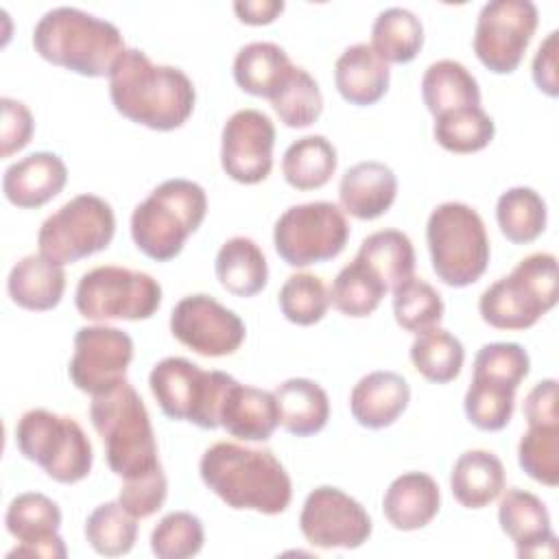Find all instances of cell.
<instances>
[{"instance_id":"6da1fadb","label":"cell","mask_w":559,"mask_h":559,"mask_svg":"<svg viewBox=\"0 0 559 559\" xmlns=\"http://www.w3.org/2000/svg\"><path fill=\"white\" fill-rule=\"evenodd\" d=\"M109 96L118 114L153 131L179 129L194 109L190 76L175 66H159L144 50L127 48L109 74Z\"/></svg>"},{"instance_id":"7a4b0ae2","label":"cell","mask_w":559,"mask_h":559,"mask_svg":"<svg viewBox=\"0 0 559 559\" xmlns=\"http://www.w3.org/2000/svg\"><path fill=\"white\" fill-rule=\"evenodd\" d=\"M199 472L205 487L231 509L277 515L293 498L290 476L271 450L218 441L203 452Z\"/></svg>"},{"instance_id":"3957f363","label":"cell","mask_w":559,"mask_h":559,"mask_svg":"<svg viewBox=\"0 0 559 559\" xmlns=\"http://www.w3.org/2000/svg\"><path fill=\"white\" fill-rule=\"evenodd\" d=\"M35 52L81 76H109L122 57L124 39L116 24L76 7L46 11L33 28Z\"/></svg>"},{"instance_id":"277c9868","label":"cell","mask_w":559,"mask_h":559,"mask_svg":"<svg viewBox=\"0 0 559 559\" xmlns=\"http://www.w3.org/2000/svg\"><path fill=\"white\" fill-rule=\"evenodd\" d=\"M90 421L105 445L109 469L122 480L162 469L148 411L127 380L100 395H92Z\"/></svg>"},{"instance_id":"5b68a950","label":"cell","mask_w":559,"mask_h":559,"mask_svg":"<svg viewBox=\"0 0 559 559\" xmlns=\"http://www.w3.org/2000/svg\"><path fill=\"white\" fill-rule=\"evenodd\" d=\"M207 212L205 190L190 179L162 181L131 214L135 247L155 262L177 258Z\"/></svg>"},{"instance_id":"8992f818","label":"cell","mask_w":559,"mask_h":559,"mask_svg":"<svg viewBox=\"0 0 559 559\" xmlns=\"http://www.w3.org/2000/svg\"><path fill=\"white\" fill-rule=\"evenodd\" d=\"M426 242L435 275L463 288L483 277L489 264V238L480 214L461 201L437 205L426 225Z\"/></svg>"},{"instance_id":"52a82bcc","label":"cell","mask_w":559,"mask_h":559,"mask_svg":"<svg viewBox=\"0 0 559 559\" xmlns=\"http://www.w3.org/2000/svg\"><path fill=\"white\" fill-rule=\"evenodd\" d=\"M557 258L537 251L522 258L509 275L483 290L478 312L496 330H526L557 304Z\"/></svg>"},{"instance_id":"ba28073f","label":"cell","mask_w":559,"mask_h":559,"mask_svg":"<svg viewBox=\"0 0 559 559\" xmlns=\"http://www.w3.org/2000/svg\"><path fill=\"white\" fill-rule=\"evenodd\" d=\"M15 443L24 459L37 463L61 485H74L92 472V443L83 428L68 415L46 408L26 411L17 419Z\"/></svg>"},{"instance_id":"9c48e42d","label":"cell","mask_w":559,"mask_h":559,"mask_svg":"<svg viewBox=\"0 0 559 559\" xmlns=\"http://www.w3.org/2000/svg\"><path fill=\"white\" fill-rule=\"evenodd\" d=\"M234 378L205 371L188 358H162L148 376V386L162 413L175 421H190L203 430L218 428V411Z\"/></svg>"},{"instance_id":"30bf717a","label":"cell","mask_w":559,"mask_h":559,"mask_svg":"<svg viewBox=\"0 0 559 559\" xmlns=\"http://www.w3.org/2000/svg\"><path fill=\"white\" fill-rule=\"evenodd\" d=\"M74 306L90 321H140L162 306L159 282L127 266H96L81 275L74 290Z\"/></svg>"},{"instance_id":"8fae6325","label":"cell","mask_w":559,"mask_h":559,"mask_svg":"<svg viewBox=\"0 0 559 559\" xmlns=\"http://www.w3.org/2000/svg\"><path fill=\"white\" fill-rule=\"evenodd\" d=\"M114 231L111 205L96 194H79L41 223L37 245L44 258L63 266L107 249Z\"/></svg>"},{"instance_id":"7c38bea8","label":"cell","mask_w":559,"mask_h":559,"mask_svg":"<svg viewBox=\"0 0 559 559\" xmlns=\"http://www.w3.org/2000/svg\"><path fill=\"white\" fill-rule=\"evenodd\" d=\"M349 238L345 212L332 201L290 205L273 227V245L288 266H310L336 258Z\"/></svg>"},{"instance_id":"4fadbf2b","label":"cell","mask_w":559,"mask_h":559,"mask_svg":"<svg viewBox=\"0 0 559 559\" xmlns=\"http://www.w3.org/2000/svg\"><path fill=\"white\" fill-rule=\"evenodd\" d=\"M539 13L531 0L485 2L474 28V52L493 74H511L537 28Z\"/></svg>"},{"instance_id":"5bb4252c","label":"cell","mask_w":559,"mask_h":559,"mask_svg":"<svg viewBox=\"0 0 559 559\" xmlns=\"http://www.w3.org/2000/svg\"><path fill=\"white\" fill-rule=\"evenodd\" d=\"M133 360V341L111 325H85L74 334V354L68 365L72 384L90 395H100L127 380Z\"/></svg>"},{"instance_id":"9a60e30c","label":"cell","mask_w":559,"mask_h":559,"mask_svg":"<svg viewBox=\"0 0 559 559\" xmlns=\"http://www.w3.org/2000/svg\"><path fill=\"white\" fill-rule=\"evenodd\" d=\"M299 528L317 548H358L371 535V518L365 507L338 487L312 489L299 513Z\"/></svg>"},{"instance_id":"2e32d148","label":"cell","mask_w":559,"mask_h":559,"mask_svg":"<svg viewBox=\"0 0 559 559\" xmlns=\"http://www.w3.org/2000/svg\"><path fill=\"white\" fill-rule=\"evenodd\" d=\"M170 332L188 349L207 356L234 354L247 334L242 319L210 295H188L170 312Z\"/></svg>"},{"instance_id":"e0dca14e","label":"cell","mask_w":559,"mask_h":559,"mask_svg":"<svg viewBox=\"0 0 559 559\" xmlns=\"http://www.w3.org/2000/svg\"><path fill=\"white\" fill-rule=\"evenodd\" d=\"M275 127L258 109L231 114L221 135V166L238 183H260L273 168Z\"/></svg>"},{"instance_id":"ac0fdd59","label":"cell","mask_w":559,"mask_h":559,"mask_svg":"<svg viewBox=\"0 0 559 559\" xmlns=\"http://www.w3.org/2000/svg\"><path fill=\"white\" fill-rule=\"evenodd\" d=\"M7 531L17 539L9 557L63 559L68 555L59 537L61 511L55 500L39 491H26L11 500L4 515Z\"/></svg>"},{"instance_id":"d6986e66","label":"cell","mask_w":559,"mask_h":559,"mask_svg":"<svg viewBox=\"0 0 559 559\" xmlns=\"http://www.w3.org/2000/svg\"><path fill=\"white\" fill-rule=\"evenodd\" d=\"M498 522L515 544L520 559H550L557 555V537L550 528L548 509L535 493L520 487L507 489L500 498Z\"/></svg>"},{"instance_id":"ffe728a7","label":"cell","mask_w":559,"mask_h":559,"mask_svg":"<svg viewBox=\"0 0 559 559\" xmlns=\"http://www.w3.org/2000/svg\"><path fill=\"white\" fill-rule=\"evenodd\" d=\"M68 181V168L57 153L37 151L13 162L2 177V192L15 207H41L55 199Z\"/></svg>"},{"instance_id":"44dd1931","label":"cell","mask_w":559,"mask_h":559,"mask_svg":"<svg viewBox=\"0 0 559 559\" xmlns=\"http://www.w3.org/2000/svg\"><path fill=\"white\" fill-rule=\"evenodd\" d=\"M218 424L242 441H266L280 426V408L271 391L240 384L227 386L218 411Z\"/></svg>"},{"instance_id":"7402d4cb","label":"cell","mask_w":559,"mask_h":559,"mask_svg":"<svg viewBox=\"0 0 559 559\" xmlns=\"http://www.w3.org/2000/svg\"><path fill=\"white\" fill-rule=\"evenodd\" d=\"M397 194V177L382 162H358L338 183L341 210L358 221H373L389 212Z\"/></svg>"},{"instance_id":"603a6c76","label":"cell","mask_w":559,"mask_h":559,"mask_svg":"<svg viewBox=\"0 0 559 559\" xmlns=\"http://www.w3.org/2000/svg\"><path fill=\"white\" fill-rule=\"evenodd\" d=\"M411 386L395 371H371L349 393L352 417L371 430L391 426L408 406Z\"/></svg>"},{"instance_id":"cb8c5ba5","label":"cell","mask_w":559,"mask_h":559,"mask_svg":"<svg viewBox=\"0 0 559 559\" xmlns=\"http://www.w3.org/2000/svg\"><path fill=\"white\" fill-rule=\"evenodd\" d=\"M439 485L424 472H406L397 476L382 498L384 518L397 531H417L428 526L439 513Z\"/></svg>"},{"instance_id":"d4e9b609","label":"cell","mask_w":559,"mask_h":559,"mask_svg":"<svg viewBox=\"0 0 559 559\" xmlns=\"http://www.w3.org/2000/svg\"><path fill=\"white\" fill-rule=\"evenodd\" d=\"M391 72L371 44H354L341 52L334 63V85L338 94L358 107L378 103L389 90Z\"/></svg>"},{"instance_id":"484cf974","label":"cell","mask_w":559,"mask_h":559,"mask_svg":"<svg viewBox=\"0 0 559 559\" xmlns=\"http://www.w3.org/2000/svg\"><path fill=\"white\" fill-rule=\"evenodd\" d=\"M66 290L63 266L50 262L41 253L17 260L7 277V293L13 304L24 310H52L59 306Z\"/></svg>"},{"instance_id":"4316f807","label":"cell","mask_w":559,"mask_h":559,"mask_svg":"<svg viewBox=\"0 0 559 559\" xmlns=\"http://www.w3.org/2000/svg\"><path fill=\"white\" fill-rule=\"evenodd\" d=\"M450 489L465 509H483L502 493L504 465L489 450H467L452 465Z\"/></svg>"},{"instance_id":"83f0119b","label":"cell","mask_w":559,"mask_h":559,"mask_svg":"<svg viewBox=\"0 0 559 559\" xmlns=\"http://www.w3.org/2000/svg\"><path fill=\"white\" fill-rule=\"evenodd\" d=\"M280 424L295 437H310L325 428L330 400L321 384L308 378H288L275 391Z\"/></svg>"},{"instance_id":"f1b7e54d","label":"cell","mask_w":559,"mask_h":559,"mask_svg":"<svg viewBox=\"0 0 559 559\" xmlns=\"http://www.w3.org/2000/svg\"><path fill=\"white\" fill-rule=\"evenodd\" d=\"M293 68L282 46L273 41H251L242 46L234 59V81L242 92L271 100Z\"/></svg>"},{"instance_id":"f546056e","label":"cell","mask_w":559,"mask_h":559,"mask_svg":"<svg viewBox=\"0 0 559 559\" xmlns=\"http://www.w3.org/2000/svg\"><path fill=\"white\" fill-rule=\"evenodd\" d=\"M221 286L236 297H253L269 282V266L262 249L247 236L225 240L214 262Z\"/></svg>"},{"instance_id":"4dcf8cb0","label":"cell","mask_w":559,"mask_h":559,"mask_svg":"<svg viewBox=\"0 0 559 559\" xmlns=\"http://www.w3.org/2000/svg\"><path fill=\"white\" fill-rule=\"evenodd\" d=\"M421 98L437 118L445 111L480 105V87L474 74L454 59L430 63L421 76Z\"/></svg>"},{"instance_id":"1f68e13d","label":"cell","mask_w":559,"mask_h":559,"mask_svg":"<svg viewBox=\"0 0 559 559\" xmlns=\"http://www.w3.org/2000/svg\"><path fill=\"white\" fill-rule=\"evenodd\" d=\"M336 164V148L328 138L304 135L284 151L282 173L295 190H317L332 179Z\"/></svg>"},{"instance_id":"d6a6232c","label":"cell","mask_w":559,"mask_h":559,"mask_svg":"<svg viewBox=\"0 0 559 559\" xmlns=\"http://www.w3.org/2000/svg\"><path fill=\"white\" fill-rule=\"evenodd\" d=\"M424 46L421 20L404 9L389 7L378 13L371 26V48L386 63H408Z\"/></svg>"},{"instance_id":"836d02e7","label":"cell","mask_w":559,"mask_h":559,"mask_svg":"<svg viewBox=\"0 0 559 559\" xmlns=\"http://www.w3.org/2000/svg\"><path fill=\"white\" fill-rule=\"evenodd\" d=\"M389 290L413 277L415 249L411 238L400 229H380L369 234L356 253Z\"/></svg>"},{"instance_id":"e575fe53","label":"cell","mask_w":559,"mask_h":559,"mask_svg":"<svg viewBox=\"0 0 559 559\" xmlns=\"http://www.w3.org/2000/svg\"><path fill=\"white\" fill-rule=\"evenodd\" d=\"M546 201L526 186L509 188L498 197L496 221L502 236L513 245H528L546 229Z\"/></svg>"},{"instance_id":"d590c367","label":"cell","mask_w":559,"mask_h":559,"mask_svg":"<svg viewBox=\"0 0 559 559\" xmlns=\"http://www.w3.org/2000/svg\"><path fill=\"white\" fill-rule=\"evenodd\" d=\"M384 282L358 258L338 271L330 288V301L352 319L369 317L386 295Z\"/></svg>"},{"instance_id":"8d00e7d4","label":"cell","mask_w":559,"mask_h":559,"mask_svg":"<svg viewBox=\"0 0 559 559\" xmlns=\"http://www.w3.org/2000/svg\"><path fill=\"white\" fill-rule=\"evenodd\" d=\"M432 135L439 146L450 153H476L483 151L496 135L493 118L478 107H461L435 118Z\"/></svg>"},{"instance_id":"74e56055","label":"cell","mask_w":559,"mask_h":559,"mask_svg":"<svg viewBox=\"0 0 559 559\" xmlns=\"http://www.w3.org/2000/svg\"><path fill=\"white\" fill-rule=\"evenodd\" d=\"M411 360L426 380L445 384L461 373L465 349L454 334L437 325L415 336L411 345Z\"/></svg>"},{"instance_id":"f35d334b","label":"cell","mask_w":559,"mask_h":559,"mask_svg":"<svg viewBox=\"0 0 559 559\" xmlns=\"http://www.w3.org/2000/svg\"><path fill=\"white\" fill-rule=\"evenodd\" d=\"M271 107L280 122L290 129H304L321 116L323 94L310 72L295 66L282 87L271 96Z\"/></svg>"},{"instance_id":"ab89813d","label":"cell","mask_w":559,"mask_h":559,"mask_svg":"<svg viewBox=\"0 0 559 559\" xmlns=\"http://www.w3.org/2000/svg\"><path fill=\"white\" fill-rule=\"evenodd\" d=\"M135 537L138 520L120 502H103L85 520V539L103 557L127 555Z\"/></svg>"},{"instance_id":"60d3db41","label":"cell","mask_w":559,"mask_h":559,"mask_svg":"<svg viewBox=\"0 0 559 559\" xmlns=\"http://www.w3.org/2000/svg\"><path fill=\"white\" fill-rule=\"evenodd\" d=\"M443 310L441 295L415 275L393 288V314L397 325L406 332L419 334L437 328L443 319Z\"/></svg>"},{"instance_id":"b9f144b4","label":"cell","mask_w":559,"mask_h":559,"mask_svg":"<svg viewBox=\"0 0 559 559\" xmlns=\"http://www.w3.org/2000/svg\"><path fill=\"white\" fill-rule=\"evenodd\" d=\"M515 391L518 389H511L507 384L472 376L469 389L463 400L469 424L487 432L502 430L511 421L515 408Z\"/></svg>"},{"instance_id":"7bdbcfd3","label":"cell","mask_w":559,"mask_h":559,"mask_svg":"<svg viewBox=\"0 0 559 559\" xmlns=\"http://www.w3.org/2000/svg\"><path fill=\"white\" fill-rule=\"evenodd\" d=\"M280 310L295 325L319 323L330 306V290L314 273H293L280 288Z\"/></svg>"},{"instance_id":"ee69618b","label":"cell","mask_w":559,"mask_h":559,"mask_svg":"<svg viewBox=\"0 0 559 559\" xmlns=\"http://www.w3.org/2000/svg\"><path fill=\"white\" fill-rule=\"evenodd\" d=\"M520 467L537 483H559V424L528 426L518 445Z\"/></svg>"},{"instance_id":"f6af8a7d","label":"cell","mask_w":559,"mask_h":559,"mask_svg":"<svg viewBox=\"0 0 559 559\" xmlns=\"http://www.w3.org/2000/svg\"><path fill=\"white\" fill-rule=\"evenodd\" d=\"M205 542L203 522L188 511L164 515L151 533V550L159 559L194 557Z\"/></svg>"},{"instance_id":"bcb514c9","label":"cell","mask_w":559,"mask_h":559,"mask_svg":"<svg viewBox=\"0 0 559 559\" xmlns=\"http://www.w3.org/2000/svg\"><path fill=\"white\" fill-rule=\"evenodd\" d=\"M531 358L526 349L518 343H487L474 356V378L493 380L518 389L528 376Z\"/></svg>"},{"instance_id":"7dc6e473","label":"cell","mask_w":559,"mask_h":559,"mask_svg":"<svg viewBox=\"0 0 559 559\" xmlns=\"http://www.w3.org/2000/svg\"><path fill=\"white\" fill-rule=\"evenodd\" d=\"M166 493H168V483H166L164 469H155L153 474H146L142 478L122 480L118 502L135 520H144L162 509Z\"/></svg>"},{"instance_id":"c3c4849f","label":"cell","mask_w":559,"mask_h":559,"mask_svg":"<svg viewBox=\"0 0 559 559\" xmlns=\"http://www.w3.org/2000/svg\"><path fill=\"white\" fill-rule=\"evenodd\" d=\"M2 157H11L13 153L22 151L33 138V114L31 109L15 98L2 96Z\"/></svg>"},{"instance_id":"681fc988","label":"cell","mask_w":559,"mask_h":559,"mask_svg":"<svg viewBox=\"0 0 559 559\" xmlns=\"http://www.w3.org/2000/svg\"><path fill=\"white\" fill-rule=\"evenodd\" d=\"M557 57H559V33L550 31L533 57V81L544 94L552 98L559 94Z\"/></svg>"},{"instance_id":"f907efd6","label":"cell","mask_w":559,"mask_h":559,"mask_svg":"<svg viewBox=\"0 0 559 559\" xmlns=\"http://www.w3.org/2000/svg\"><path fill=\"white\" fill-rule=\"evenodd\" d=\"M524 417L528 426L539 424H559V411H557V380L548 378L537 382L526 400H524Z\"/></svg>"},{"instance_id":"816d5d0a","label":"cell","mask_w":559,"mask_h":559,"mask_svg":"<svg viewBox=\"0 0 559 559\" xmlns=\"http://www.w3.org/2000/svg\"><path fill=\"white\" fill-rule=\"evenodd\" d=\"M234 11L242 24L262 26V24H271L284 11V2L282 0H236Z\"/></svg>"}]
</instances>
